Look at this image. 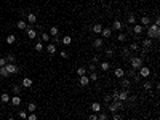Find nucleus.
I'll return each mask as SVG.
<instances>
[{"mask_svg": "<svg viewBox=\"0 0 160 120\" xmlns=\"http://www.w3.org/2000/svg\"><path fill=\"white\" fill-rule=\"evenodd\" d=\"M159 35H160V26L149 24L147 26V39H157Z\"/></svg>", "mask_w": 160, "mask_h": 120, "instance_id": "nucleus-1", "label": "nucleus"}, {"mask_svg": "<svg viewBox=\"0 0 160 120\" xmlns=\"http://www.w3.org/2000/svg\"><path fill=\"white\" fill-rule=\"evenodd\" d=\"M130 66H131V69L138 71L139 67L144 66V59L139 58V56H133V58H130Z\"/></svg>", "mask_w": 160, "mask_h": 120, "instance_id": "nucleus-2", "label": "nucleus"}, {"mask_svg": "<svg viewBox=\"0 0 160 120\" xmlns=\"http://www.w3.org/2000/svg\"><path fill=\"white\" fill-rule=\"evenodd\" d=\"M138 75H139L141 78H147V77H151V69H149L147 66L139 67V69H138Z\"/></svg>", "mask_w": 160, "mask_h": 120, "instance_id": "nucleus-3", "label": "nucleus"}, {"mask_svg": "<svg viewBox=\"0 0 160 120\" xmlns=\"http://www.w3.org/2000/svg\"><path fill=\"white\" fill-rule=\"evenodd\" d=\"M5 69L8 72V75H11V74H16V72H18V66H16L15 63H6Z\"/></svg>", "mask_w": 160, "mask_h": 120, "instance_id": "nucleus-4", "label": "nucleus"}, {"mask_svg": "<svg viewBox=\"0 0 160 120\" xmlns=\"http://www.w3.org/2000/svg\"><path fill=\"white\" fill-rule=\"evenodd\" d=\"M26 32H27V39H30V40H35L37 37H39V35H37V30L34 29L32 26H29V27H27V29H26Z\"/></svg>", "mask_w": 160, "mask_h": 120, "instance_id": "nucleus-5", "label": "nucleus"}, {"mask_svg": "<svg viewBox=\"0 0 160 120\" xmlns=\"http://www.w3.org/2000/svg\"><path fill=\"white\" fill-rule=\"evenodd\" d=\"M37 23V15L35 13H27V24L29 26H34Z\"/></svg>", "mask_w": 160, "mask_h": 120, "instance_id": "nucleus-6", "label": "nucleus"}, {"mask_svg": "<svg viewBox=\"0 0 160 120\" xmlns=\"http://www.w3.org/2000/svg\"><path fill=\"white\" fill-rule=\"evenodd\" d=\"M21 101H23V99L19 98V95H15L13 98H10V102H11V104L15 106V107H18V106L21 104Z\"/></svg>", "mask_w": 160, "mask_h": 120, "instance_id": "nucleus-7", "label": "nucleus"}, {"mask_svg": "<svg viewBox=\"0 0 160 120\" xmlns=\"http://www.w3.org/2000/svg\"><path fill=\"white\" fill-rule=\"evenodd\" d=\"M99 35H103L104 39H109V37L112 35V29H111V27H103V30H101Z\"/></svg>", "mask_w": 160, "mask_h": 120, "instance_id": "nucleus-8", "label": "nucleus"}, {"mask_svg": "<svg viewBox=\"0 0 160 120\" xmlns=\"http://www.w3.org/2000/svg\"><path fill=\"white\" fill-rule=\"evenodd\" d=\"M133 32L136 35H141V34L144 32V27H142L141 24H133Z\"/></svg>", "mask_w": 160, "mask_h": 120, "instance_id": "nucleus-9", "label": "nucleus"}, {"mask_svg": "<svg viewBox=\"0 0 160 120\" xmlns=\"http://www.w3.org/2000/svg\"><path fill=\"white\" fill-rule=\"evenodd\" d=\"M122 27H123V23L118 21V19H115V21L112 23V27H111V29H112V30H120Z\"/></svg>", "mask_w": 160, "mask_h": 120, "instance_id": "nucleus-10", "label": "nucleus"}, {"mask_svg": "<svg viewBox=\"0 0 160 120\" xmlns=\"http://www.w3.org/2000/svg\"><path fill=\"white\" fill-rule=\"evenodd\" d=\"M118 99H120L122 102L128 101V91H127V90H122V91H118Z\"/></svg>", "mask_w": 160, "mask_h": 120, "instance_id": "nucleus-11", "label": "nucleus"}, {"mask_svg": "<svg viewBox=\"0 0 160 120\" xmlns=\"http://www.w3.org/2000/svg\"><path fill=\"white\" fill-rule=\"evenodd\" d=\"M101 109H103V106L99 104V102H93V104H91V111L94 112V114H98V112H101Z\"/></svg>", "mask_w": 160, "mask_h": 120, "instance_id": "nucleus-12", "label": "nucleus"}, {"mask_svg": "<svg viewBox=\"0 0 160 120\" xmlns=\"http://www.w3.org/2000/svg\"><path fill=\"white\" fill-rule=\"evenodd\" d=\"M130 83H131V82H130V78H128V77H122L120 78V85L123 88H130Z\"/></svg>", "mask_w": 160, "mask_h": 120, "instance_id": "nucleus-13", "label": "nucleus"}, {"mask_svg": "<svg viewBox=\"0 0 160 120\" xmlns=\"http://www.w3.org/2000/svg\"><path fill=\"white\" fill-rule=\"evenodd\" d=\"M139 23H141L142 27H147L149 24H151V18H149V16H142V18L139 19Z\"/></svg>", "mask_w": 160, "mask_h": 120, "instance_id": "nucleus-14", "label": "nucleus"}, {"mask_svg": "<svg viewBox=\"0 0 160 120\" xmlns=\"http://www.w3.org/2000/svg\"><path fill=\"white\" fill-rule=\"evenodd\" d=\"M48 35H50V37H58V35H59V29H58L56 26L50 27V32H48Z\"/></svg>", "mask_w": 160, "mask_h": 120, "instance_id": "nucleus-15", "label": "nucleus"}, {"mask_svg": "<svg viewBox=\"0 0 160 120\" xmlns=\"http://www.w3.org/2000/svg\"><path fill=\"white\" fill-rule=\"evenodd\" d=\"M103 45H104V40L103 39H99V37H98L96 40H94L93 42V47L96 48V50H99V48H103Z\"/></svg>", "mask_w": 160, "mask_h": 120, "instance_id": "nucleus-16", "label": "nucleus"}, {"mask_svg": "<svg viewBox=\"0 0 160 120\" xmlns=\"http://www.w3.org/2000/svg\"><path fill=\"white\" fill-rule=\"evenodd\" d=\"M142 47H144V50H151L152 48V39H144L142 40Z\"/></svg>", "mask_w": 160, "mask_h": 120, "instance_id": "nucleus-17", "label": "nucleus"}, {"mask_svg": "<svg viewBox=\"0 0 160 120\" xmlns=\"http://www.w3.org/2000/svg\"><path fill=\"white\" fill-rule=\"evenodd\" d=\"M114 75H115L117 78H122V77H125V71L122 69V67H117V69L114 71Z\"/></svg>", "mask_w": 160, "mask_h": 120, "instance_id": "nucleus-18", "label": "nucleus"}, {"mask_svg": "<svg viewBox=\"0 0 160 120\" xmlns=\"http://www.w3.org/2000/svg\"><path fill=\"white\" fill-rule=\"evenodd\" d=\"M79 83L82 85V87H88V83H90V78H88V75H82Z\"/></svg>", "mask_w": 160, "mask_h": 120, "instance_id": "nucleus-19", "label": "nucleus"}, {"mask_svg": "<svg viewBox=\"0 0 160 120\" xmlns=\"http://www.w3.org/2000/svg\"><path fill=\"white\" fill-rule=\"evenodd\" d=\"M16 26H18V29H19V30H26L27 27H29V24H27L24 19H21V21H18V24H16Z\"/></svg>", "mask_w": 160, "mask_h": 120, "instance_id": "nucleus-20", "label": "nucleus"}, {"mask_svg": "<svg viewBox=\"0 0 160 120\" xmlns=\"http://www.w3.org/2000/svg\"><path fill=\"white\" fill-rule=\"evenodd\" d=\"M23 87L24 88H29V87H32V78H29V77H24L23 78Z\"/></svg>", "mask_w": 160, "mask_h": 120, "instance_id": "nucleus-21", "label": "nucleus"}, {"mask_svg": "<svg viewBox=\"0 0 160 120\" xmlns=\"http://www.w3.org/2000/svg\"><path fill=\"white\" fill-rule=\"evenodd\" d=\"M101 30H103V24H101V23L93 24V32L94 34H101Z\"/></svg>", "mask_w": 160, "mask_h": 120, "instance_id": "nucleus-22", "label": "nucleus"}, {"mask_svg": "<svg viewBox=\"0 0 160 120\" xmlns=\"http://www.w3.org/2000/svg\"><path fill=\"white\" fill-rule=\"evenodd\" d=\"M46 51H48L50 54H54L56 53V45H54V43H48V45H46Z\"/></svg>", "mask_w": 160, "mask_h": 120, "instance_id": "nucleus-23", "label": "nucleus"}, {"mask_svg": "<svg viewBox=\"0 0 160 120\" xmlns=\"http://www.w3.org/2000/svg\"><path fill=\"white\" fill-rule=\"evenodd\" d=\"M15 42H16V35H13V34L6 35V43H8V45H13Z\"/></svg>", "mask_w": 160, "mask_h": 120, "instance_id": "nucleus-24", "label": "nucleus"}, {"mask_svg": "<svg viewBox=\"0 0 160 120\" xmlns=\"http://www.w3.org/2000/svg\"><path fill=\"white\" fill-rule=\"evenodd\" d=\"M50 39H51V37H50L46 32H43L42 35H40V42H43V43H48V40H50Z\"/></svg>", "mask_w": 160, "mask_h": 120, "instance_id": "nucleus-25", "label": "nucleus"}, {"mask_svg": "<svg viewBox=\"0 0 160 120\" xmlns=\"http://www.w3.org/2000/svg\"><path fill=\"white\" fill-rule=\"evenodd\" d=\"M61 42H63V45H69V43L72 42V37L70 35H64L63 39H61Z\"/></svg>", "mask_w": 160, "mask_h": 120, "instance_id": "nucleus-26", "label": "nucleus"}, {"mask_svg": "<svg viewBox=\"0 0 160 120\" xmlns=\"http://www.w3.org/2000/svg\"><path fill=\"white\" fill-rule=\"evenodd\" d=\"M0 101L5 102V104H6V102H10V95L8 93H2V96H0Z\"/></svg>", "mask_w": 160, "mask_h": 120, "instance_id": "nucleus-27", "label": "nucleus"}, {"mask_svg": "<svg viewBox=\"0 0 160 120\" xmlns=\"http://www.w3.org/2000/svg\"><path fill=\"white\" fill-rule=\"evenodd\" d=\"M107 109H109V112H112V114H115V112L118 111V109H117V106H115L114 102H112V104L109 102V104H107Z\"/></svg>", "mask_w": 160, "mask_h": 120, "instance_id": "nucleus-28", "label": "nucleus"}, {"mask_svg": "<svg viewBox=\"0 0 160 120\" xmlns=\"http://www.w3.org/2000/svg\"><path fill=\"white\" fill-rule=\"evenodd\" d=\"M35 109H37L35 102H29V104H27V112H35Z\"/></svg>", "mask_w": 160, "mask_h": 120, "instance_id": "nucleus-29", "label": "nucleus"}, {"mask_svg": "<svg viewBox=\"0 0 160 120\" xmlns=\"http://www.w3.org/2000/svg\"><path fill=\"white\" fill-rule=\"evenodd\" d=\"M109 69H111V64H109L107 61H103V63H101V71L106 72V71H109Z\"/></svg>", "mask_w": 160, "mask_h": 120, "instance_id": "nucleus-30", "label": "nucleus"}, {"mask_svg": "<svg viewBox=\"0 0 160 120\" xmlns=\"http://www.w3.org/2000/svg\"><path fill=\"white\" fill-rule=\"evenodd\" d=\"M77 75H79V77H82V75H87V67H79V69H77Z\"/></svg>", "mask_w": 160, "mask_h": 120, "instance_id": "nucleus-31", "label": "nucleus"}, {"mask_svg": "<svg viewBox=\"0 0 160 120\" xmlns=\"http://www.w3.org/2000/svg\"><path fill=\"white\" fill-rule=\"evenodd\" d=\"M127 23H128V24H136V16H135V15H128Z\"/></svg>", "mask_w": 160, "mask_h": 120, "instance_id": "nucleus-32", "label": "nucleus"}, {"mask_svg": "<svg viewBox=\"0 0 160 120\" xmlns=\"http://www.w3.org/2000/svg\"><path fill=\"white\" fill-rule=\"evenodd\" d=\"M128 50H131V51H139V50H141V48H139V45H138V43H136V42H133V43H131V45H130V48H128Z\"/></svg>", "mask_w": 160, "mask_h": 120, "instance_id": "nucleus-33", "label": "nucleus"}, {"mask_svg": "<svg viewBox=\"0 0 160 120\" xmlns=\"http://www.w3.org/2000/svg\"><path fill=\"white\" fill-rule=\"evenodd\" d=\"M5 59H6V63H15V59H16V58H15V54H6V56H5Z\"/></svg>", "mask_w": 160, "mask_h": 120, "instance_id": "nucleus-34", "label": "nucleus"}, {"mask_svg": "<svg viewBox=\"0 0 160 120\" xmlns=\"http://www.w3.org/2000/svg\"><path fill=\"white\" fill-rule=\"evenodd\" d=\"M98 120H109V117L104 112H98Z\"/></svg>", "mask_w": 160, "mask_h": 120, "instance_id": "nucleus-35", "label": "nucleus"}, {"mask_svg": "<svg viewBox=\"0 0 160 120\" xmlns=\"http://www.w3.org/2000/svg\"><path fill=\"white\" fill-rule=\"evenodd\" d=\"M42 50H43V42L39 40V42L35 43V51H42Z\"/></svg>", "mask_w": 160, "mask_h": 120, "instance_id": "nucleus-36", "label": "nucleus"}, {"mask_svg": "<svg viewBox=\"0 0 160 120\" xmlns=\"http://www.w3.org/2000/svg\"><path fill=\"white\" fill-rule=\"evenodd\" d=\"M18 117L21 119V120H26V119H27V112H24V111H19V112H18Z\"/></svg>", "mask_w": 160, "mask_h": 120, "instance_id": "nucleus-37", "label": "nucleus"}, {"mask_svg": "<svg viewBox=\"0 0 160 120\" xmlns=\"http://www.w3.org/2000/svg\"><path fill=\"white\" fill-rule=\"evenodd\" d=\"M0 77H8V72H6L5 66H3V67H0Z\"/></svg>", "mask_w": 160, "mask_h": 120, "instance_id": "nucleus-38", "label": "nucleus"}, {"mask_svg": "<svg viewBox=\"0 0 160 120\" xmlns=\"http://www.w3.org/2000/svg\"><path fill=\"white\" fill-rule=\"evenodd\" d=\"M122 56L123 58H130V50H128V48H123V50H122Z\"/></svg>", "mask_w": 160, "mask_h": 120, "instance_id": "nucleus-39", "label": "nucleus"}, {"mask_svg": "<svg viewBox=\"0 0 160 120\" xmlns=\"http://www.w3.org/2000/svg\"><path fill=\"white\" fill-rule=\"evenodd\" d=\"M112 101H115V99H118V90H114L112 91V96H111Z\"/></svg>", "mask_w": 160, "mask_h": 120, "instance_id": "nucleus-40", "label": "nucleus"}, {"mask_svg": "<svg viewBox=\"0 0 160 120\" xmlns=\"http://www.w3.org/2000/svg\"><path fill=\"white\" fill-rule=\"evenodd\" d=\"M117 40H118V42H125V40H127V35H125V34H118Z\"/></svg>", "mask_w": 160, "mask_h": 120, "instance_id": "nucleus-41", "label": "nucleus"}, {"mask_svg": "<svg viewBox=\"0 0 160 120\" xmlns=\"http://www.w3.org/2000/svg\"><path fill=\"white\" fill-rule=\"evenodd\" d=\"M142 88H144V90H151V88H152V83H151V82H144Z\"/></svg>", "mask_w": 160, "mask_h": 120, "instance_id": "nucleus-42", "label": "nucleus"}, {"mask_svg": "<svg viewBox=\"0 0 160 120\" xmlns=\"http://www.w3.org/2000/svg\"><path fill=\"white\" fill-rule=\"evenodd\" d=\"M88 78H90V80H93V82H96V80H98V74L91 72V74H90V77H88Z\"/></svg>", "mask_w": 160, "mask_h": 120, "instance_id": "nucleus-43", "label": "nucleus"}, {"mask_svg": "<svg viewBox=\"0 0 160 120\" xmlns=\"http://www.w3.org/2000/svg\"><path fill=\"white\" fill-rule=\"evenodd\" d=\"M27 120H37V115H35V112H30V114L27 115Z\"/></svg>", "mask_w": 160, "mask_h": 120, "instance_id": "nucleus-44", "label": "nucleus"}, {"mask_svg": "<svg viewBox=\"0 0 160 120\" xmlns=\"http://www.w3.org/2000/svg\"><path fill=\"white\" fill-rule=\"evenodd\" d=\"M13 93L19 95V93H21V87H16V85H15V87H13Z\"/></svg>", "mask_w": 160, "mask_h": 120, "instance_id": "nucleus-45", "label": "nucleus"}, {"mask_svg": "<svg viewBox=\"0 0 160 120\" xmlns=\"http://www.w3.org/2000/svg\"><path fill=\"white\" fill-rule=\"evenodd\" d=\"M106 54H107L109 58H111L112 54H114V48H107V50H106Z\"/></svg>", "mask_w": 160, "mask_h": 120, "instance_id": "nucleus-46", "label": "nucleus"}, {"mask_svg": "<svg viewBox=\"0 0 160 120\" xmlns=\"http://www.w3.org/2000/svg\"><path fill=\"white\" fill-rule=\"evenodd\" d=\"M112 120H122L120 114H112Z\"/></svg>", "mask_w": 160, "mask_h": 120, "instance_id": "nucleus-47", "label": "nucleus"}, {"mask_svg": "<svg viewBox=\"0 0 160 120\" xmlns=\"http://www.w3.org/2000/svg\"><path fill=\"white\" fill-rule=\"evenodd\" d=\"M53 42H54V45H59V43H61V39H59V37H53Z\"/></svg>", "mask_w": 160, "mask_h": 120, "instance_id": "nucleus-48", "label": "nucleus"}, {"mask_svg": "<svg viewBox=\"0 0 160 120\" xmlns=\"http://www.w3.org/2000/svg\"><path fill=\"white\" fill-rule=\"evenodd\" d=\"M3 66H6V59L5 58H0V67H3Z\"/></svg>", "mask_w": 160, "mask_h": 120, "instance_id": "nucleus-49", "label": "nucleus"}, {"mask_svg": "<svg viewBox=\"0 0 160 120\" xmlns=\"http://www.w3.org/2000/svg\"><path fill=\"white\" fill-rule=\"evenodd\" d=\"M88 120H98V114H91L90 117H88Z\"/></svg>", "mask_w": 160, "mask_h": 120, "instance_id": "nucleus-50", "label": "nucleus"}, {"mask_svg": "<svg viewBox=\"0 0 160 120\" xmlns=\"http://www.w3.org/2000/svg\"><path fill=\"white\" fill-rule=\"evenodd\" d=\"M61 58H64V59H66V58H67V51H61Z\"/></svg>", "mask_w": 160, "mask_h": 120, "instance_id": "nucleus-51", "label": "nucleus"}, {"mask_svg": "<svg viewBox=\"0 0 160 120\" xmlns=\"http://www.w3.org/2000/svg\"><path fill=\"white\" fill-rule=\"evenodd\" d=\"M94 69H96V64H94V63H93V64H90V71H91V72H94Z\"/></svg>", "mask_w": 160, "mask_h": 120, "instance_id": "nucleus-52", "label": "nucleus"}, {"mask_svg": "<svg viewBox=\"0 0 160 120\" xmlns=\"http://www.w3.org/2000/svg\"><path fill=\"white\" fill-rule=\"evenodd\" d=\"M154 24H155V26H160V18H159V16L155 18V23H154Z\"/></svg>", "mask_w": 160, "mask_h": 120, "instance_id": "nucleus-53", "label": "nucleus"}, {"mask_svg": "<svg viewBox=\"0 0 160 120\" xmlns=\"http://www.w3.org/2000/svg\"><path fill=\"white\" fill-rule=\"evenodd\" d=\"M93 63H94V64H96V63H99V58H98V56H94V58H93Z\"/></svg>", "mask_w": 160, "mask_h": 120, "instance_id": "nucleus-54", "label": "nucleus"}, {"mask_svg": "<svg viewBox=\"0 0 160 120\" xmlns=\"http://www.w3.org/2000/svg\"><path fill=\"white\" fill-rule=\"evenodd\" d=\"M8 120H15V117H8Z\"/></svg>", "mask_w": 160, "mask_h": 120, "instance_id": "nucleus-55", "label": "nucleus"}, {"mask_svg": "<svg viewBox=\"0 0 160 120\" xmlns=\"http://www.w3.org/2000/svg\"><path fill=\"white\" fill-rule=\"evenodd\" d=\"M104 2H111V0H104Z\"/></svg>", "mask_w": 160, "mask_h": 120, "instance_id": "nucleus-56", "label": "nucleus"}, {"mask_svg": "<svg viewBox=\"0 0 160 120\" xmlns=\"http://www.w3.org/2000/svg\"><path fill=\"white\" fill-rule=\"evenodd\" d=\"M0 90H2V85H0Z\"/></svg>", "mask_w": 160, "mask_h": 120, "instance_id": "nucleus-57", "label": "nucleus"}]
</instances>
